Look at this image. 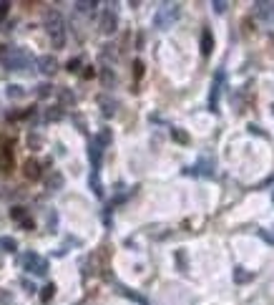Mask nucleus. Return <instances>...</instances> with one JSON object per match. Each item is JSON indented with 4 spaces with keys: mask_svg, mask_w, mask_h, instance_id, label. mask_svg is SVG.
Segmentation results:
<instances>
[{
    "mask_svg": "<svg viewBox=\"0 0 274 305\" xmlns=\"http://www.w3.org/2000/svg\"><path fill=\"white\" fill-rule=\"evenodd\" d=\"M134 69H136V78L143 76V63H141V61H136V66H134Z\"/></svg>",
    "mask_w": 274,
    "mask_h": 305,
    "instance_id": "obj_5",
    "label": "nucleus"
},
{
    "mask_svg": "<svg viewBox=\"0 0 274 305\" xmlns=\"http://www.w3.org/2000/svg\"><path fill=\"white\" fill-rule=\"evenodd\" d=\"M23 174H25L28 179H38V177H41V166H38V161H35V159H28V161L23 164Z\"/></svg>",
    "mask_w": 274,
    "mask_h": 305,
    "instance_id": "obj_2",
    "label": "nucleus"
},
{
    "mask_svg": "<svg viewBox=\"0 0 274 305\" xmlns=\"http://www.w3.org/2000/svg\"><path fill=\"white\" fill-rule=\"evenodd\" d=\"M211 48H214V38H211V33L206 30L204 38H202V53H204V56H209V53H211Z\"/></svg>",
    "mask_w": 274,
    "mask_h": 305,
    "instance_id": "obj_3",
    "label": "nucleus"
},
{
    "mask_svg": "<svg viewBox=\"0 0 274 305\" xmlns=\"http://www.w3.org/2000/svg\"><path fill=\"white\" fill-rule=\"evenodd\" d=\"M13 169V152H10V144H3L0 142V172H10Z\"/></svg>",
    "mask_w": 274,
    "mask_h": 305,
    "instance_id": "obj_1",
    "label": "nucleus"
},
{
    "mask_svg": "<svg viewBox=\"0 0 274 305\" xmlns=\"http://www.w3.org/2000/svg\"><path fill=\"white\" fill-rule=\"evenodd\" d=\"M53 293H56V288H53V285H46V288H43V293H41V300H43V303H48V300L53 298Z\"/></svg>",
    "mask_w": 274,
    "mask_h": 305,
    "instance_id": "obj_4",
    "label": "nucleus"
},
{
    "mask_svg": "<svg viewBox=\"0 0 274 305\" xmlns=\"http://www.w3.org/2000/svg\"><path fill=\"white\" fill-rule=\"evenodd\" d=\"M13 217H15V220H20V217H23V210H20V207H15V210H13Z\"/></svg>",
    "mask_w": 274,
    "mask_h": 305,
    "instance_id": "obj_7",
    "label": "nucleus"
},
{
    "mask_svg": "<svg viewBox=\"0 0 274 305\" xmlns=\"http://www.w3.org/2000/svg\"><path fill=\"white\" fill-rule=\"evenodd\" d=\"M5 15H8V3H3V5H0V20H3Z\"/></svg>",
    "mask_w": 274,
    "mask_h": 305,
    "instance_id": "obj_6",
    "label": "nucleus"
}]
</instances>
